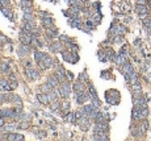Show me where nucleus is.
I'll use <instances>...</instances> for the list:
<instances>
[{"label": "nucleus", "instance_id": "f03ea898", "mask_svg": "<svg viewBox=\"0 0 151 141\" xmlns=\"http://www.w3.org/2000/svg\"><path fill=\"white\" fill-rule=\"evenodd\" d=\"M145 25H146V28L148 29V32H150V35H151V20H146Z\"/></svg>", "mask_w": 151, "mask_h": 141}, {"label": "nucleus", "instance_id": "20e7f679", "mask_svg": "<svg viewBox=\"0 0 151 141\" xmlns=\"http://www.w3.org/2000/svg\"><path fill=\"white\" fill-rule=\"evenodd\" d=\"M0 67H1L4 71H7V70L9 69V66H7V63H1V66H0Z\"/></svg>", "mask_w": 151, "mask_h": 141}, {"label": "nucleus", "instance_id": "f257e3e1", "mask_svg": "<svg viewBox=\"0 0 151 141\" xmlns=\"http://www.w3.org/2000/svg\"><path fill=\"white\" fill-rule=\"evenodd\" d=\"M8 140H24L21 135H13V133H9L8 135Z\"/></svg>", "mask_w": 151, "mask_h": 141}, {"label": "nucleus", "instance_id": "7ed1b4c3", "mask_svg": "<svg viewBox=\"0 0 151 141\" xmlns=\"http://www.w3.org/2000/svg\"><path fill=\"white\" fill-rule=\"evenodd\" d=\"M21 5L24 7V8H28V7H30V1H28V0H22Z\"/></svg>", "mask_w": 151, "mask_h": 141}]
</instances>
